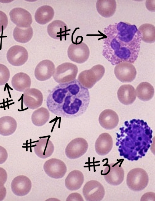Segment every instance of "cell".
Wrapping results in <instances>:
<instances>
[{"instance_id":"cell-23","label":"cell","mask_w":155,"mask_h":201,"mask_svg":"<svg viewBox=\"0 0 155 201\" xmlns=\"http://www.w3.org/2000/svg\"><path fill=\"white\" fill-rule=\"evenodd\" d=\"M12 85L17 91L24 92L30 88L31 84V79L26 73L20 72L15 75L12 78Z\"/></svg>"},{"instance_id":"cell-34","label":"cell","mask_w":155,"mask_h":201,"mask_svg":"<svg viewBox=\"0 0 155 201\" xmlns=\"http://www.w3.org/2000/svg\"><path fill=\"white\" fill-rule=\"evenodd\" d=\"M8 157L6 150L3 147L0 146V164L4 163Z\"/></svg>"},{"instance_id":"cell-30","label":"cell","mask_w":155,"mask_h":201,"mask_svg":"<svg viewBox=\"0 0 155 201\" xmlns=\"http://www.w3.org/2000/svg\"><path fill=\"white\" fill-rule=\"evenodd\" d=\"M141 40L147 43H152L155 41V27L151 24L145 23L139 28Z\"/></svg>"},{"instance_id":"cell-35","label":"cell","mask_w":155,"mask_h":201,"mask_svg":"<svg viewBox=\"0 0 155 201\" xmlns=\"http://www.w3.org/2000/svg\"><path fill=\"white\" fill-rule=\"evenodd\" d=\"M6 194V189L4 186L0 188V201H2L4 199Z\"/></svg>"},{"instance_id":"cell-7","label":"cell","mask_w":155,"mask_h":201,"mask_svg":"<svg viewBox=\"0 0 155 201\" xmlns=\"http://www.w3.org/2000/svg\"><path fill=\"white\" fill-rule=\"evenodd\" d=\"M102 174L106 181L111 185L117 186L120 184L124 179V170L116 163L107 164Z\"/></svg>"},{"instance_id":"cell-15","label":"cell","mask_w":155,"mask_h":201,"mask_svg":"<svg viewBox=\"0 0 155 201\" xmlns=\"http://www.w3.org/2000/svg\"><path fill=\"white\" fill-rule=\"evenodd\" d=\"M12 190L16 195L23 196L27 194L31 188V182L27 177L20 175L15 177L11 184Z\"/></svg>"},{"instance_id":"cell-22","label":"cell","mask_w":155,"mask_h":201,"mask_svg":"<svg viewBox=\"0 0 155 201\" xmlns=\"http://www.w3.org/2000/svg\"><path fill=\"white\" fill-rule=\"evenodd\" d=\"M84 180L82 173L80 170H74L68 175L65 180V185L69 190H76L81 187Z\"/></svg>"},{"instance_id":"cell-33","label":"cell","mask_w":155,"mask_h":201,"mask_svg":"<svg viewBox=\"0 0 155 201\" xmlns=\"http://www.w3.org/2000/svg\"><path fill=\"white\" fill-rule=\"evenodd\" d=\"M7 179V174L6 170L3 168L0 167V188L4 185Z\"/></svg>"},{"instance_id":"cell-25","label":"cell","mask_w":155,"mask_h":201,"mask_svg":"<svg viewBox=\"0 0 155 201\" xmlns=\"http://www.w3.org/2000/svg\"><path fill=\"white\" fill-rule=\"evenodd\" d=\"M54 13V10L51 6L43 5L36 11L35 15V19L38 24H45L52 19Z\"/></svg>"},{"instance_id":"cell-11","label":"cell","mask_w":155,"mask_h":201,"mask_svg":"<svg viewBox=\"0 0 155 201\" xmlns=\"http://www.w3.org/2000/svg\"><path fill=\"white\" fill-rule=\"evenodd\" d=\"M114 73L117 79L121 82L129 83L135 79L137 71L132 63L122 62L116 65Z\"/></svg>"},{"instance_id":"cell-6","label":"cell","mask_w":155,"mask_h":201,"mask_svg":"<svg viewBox=\"0 0 155 201\" xmlns=\"http://www.w3.org/2000/svg\"><path fill=\"white\" fill-rule=\"evenodd\" d=\"M85 199L88 201H99L103 198L105 190L102 185L98 181L91 180L85 184L82 190Z\"/></svg>"},{"instance_id":"cell-2","label":"cell","mask_w":155,"mask_h":201,"mask_svg":"<svg viewBox=\"0 0 155 201\" xmlns=\"http://www.w3.org/2000/svg\"><path fill=\"white\" fill-rule=\"evenodd\" d=\"M90 102L88 89L76 79L60 83L49 93L46 105L49 111L64 118L80 116L87 110Z\"/></svg>"},{"instance_id":"cell-12","label":"cell","mask_w":155,"mask_h":201,"mask_svg":"<svg viewBox=\"0 0 155 201\" xmlns=\"http://www.w3.org/2000/svg\"><path fill=\"white\" fill-rule=\"evenodd\" d=\"M28 57L27 50L24 47L18 45L11 47L6 55L8 62L15 66H19L24 64L27 61Z\"/></svg>"},{"instance_id":"cell-13","label":"cell","mask_w":155,"mask_h":201,"mask_svg":"<svg viewBox=\"0 0 155 201\" xmlns=\"http://www.w3.org/2000/svg\"><path fill=\"white\" fill-rule=\"evenodd\" d=\"M9 14L11 21L19 27L28 28L30 26L32 23L31 14L23 8H14L10 11Z\"/></svg>"},{"instance_id":"cell-10","label":"cell","mask_w":155,"mask_h":201,"mask_svg":"<svg viewBox=\"0 0 155 201\" xmlns=\"http://www.w3.org/2000/svg\"><path fill=\"white\" fill-rule=\"evenodd\" d=\"M43 168L48 176L56 179L63 177L67 170L65 164L56 158H51L47 160L44 164Z\"/></svg>"},{"instance_id":"cell-14","label":"cell","mask_w":155,"mask_h":201,"mask_svg":"<svg viewBox=\"0 0 155 201\" xmlns=\"http://www.w3.org/2000/svg\"><path fill=\"white\" fill-rule=\"evenodd\" d=\"M43 97L41 92L35 88H29L24 92L23 102L26 107L32 109L41 106L43 102Z\"/></svg>"},{"instance_id":"cell-32","label":"cell","mask_w":155,"mask_h":201,"mask_svg":"<svg viewBox=\"0 0 155 201\" xmlns=\"http://www.w3.org/2000/svg\"><path fill=\"white\" fill-rule=\"evenodd\" d=\"M8 20L6 14L2 11H0V32L4 31L7 27Z\"/></svg>"},{"instance_id":"cell-1","label":"cell","mask_w":155,"mask_h":201,"mask_svg":"<svg viewBox=\"0 0 155 201\" xmlns=\"http://www.w3.org/2000/svg\"><path fill=\"white\" fill-rule=\"evenodd\" d=\"M103 33L102 55L112 65L135 62L141 41V34L135 25L120 21L109 25Z\"/></svg>"},{"instance_id":"cell-16","label":"cell","mask_w":155,"mask_h":201,"mask_svg":"<svg viewBox=\"0 0 155 201\" xmlns=\"http://www.w3.org/2000/svg\"><path fill=\"white\" fill-rule=\"evenodd\" d=\"M55 70L54 65L52 61L44 60L40 62L36 67L35 76L39 81H45L51 78Z\"/></svg>"},{"instance_id":"cell-18","label":"cell","mask_w":155,"mask_h":201,"mask_svg":"<svg viewBox=\"0 0 155 201\" xmlns=\"http://www.w3.org/2000/svg\"><path fill=\"white\" fill-rule=\"evenodd\" d=\"M100 125L107 130H111L115 128L119 122V118L117 113L110 109L103 111L99 117Z\"/></svg>"},{"instance_id":"cell-17","label":"cell","mask_w":155,"mask_h":201,"mask_svg":"<svg viewBox=\"0 0 155 201\" xmlns=\"http://www.w3.org/2000/svg\"><path fill=\"white\" fill-rule=\"evenodd\" d=\"M54 149L53 143L48 138H42L39 139L35 143L34 151L38 157L45 159L52 155Z\"/></svg>"},{"instance_id":"cell-21","label":"cell","mask_w":155,"mask_h":201,"mask_svg":"<svg viewBox=\"0 0 155 201\" xmlns=\"http://www.w3.org/2000/svg\"><path fill=\"white\" fill-rule=\"evenodd\" d=\"M117 96L120 102L126 105L132 104L137 96L135 88L130 84L121 86L118 90Z\"/></svg>"},{"instance_id":"cell-29","label":"cell","mask_w":155,"mask_h":201,"mask_svg":"<svg viewBox=\"0 0 155 201\" xmlns=\"http://www.w3.org/2000/svg\"><path fill=\"white\" fill-rule=\"evenodd\" d=\"M13 37L17 42L25 43L28 42L33 35V30L30 26L26 28H20L16 26L13 31Z\"/></svg>"},{"instance_id":"cell-3","label":"cell","mask_w":155,"mask_h":201,"mask_svg":"<svg viewBox=\"0 0 155 201\" xmlns=\"http://www.w3.org/2000/svg\"><path fill=\"white\" fill-rule=\"evenodd\" d=\"M148 182V174L142 168L133 169L127 173V184L129 188L133 191H138L143 190L147 186Z\"/></svg>"},{"instance_id":"cell-31","label":"cell","mask_w":155,"mask_h":201,"mask_svg":"<svg viewBox=\"0 0 155 201\" xmlns=\"http://www.w3.org/2000/svg\"><path fill=\"white\" fill-rule=\"evenodd\" d=\"M10 76V71L7 67L0 63V86L5 85L8 81Z\"/></svg>"},{"instance_id":"cell-9","label":"cell","mask_w":155,"mask_h":201,"mask_svg":"<svg viewBox=\"0 0 155 201\" xmlns=\"http://www.w3.org/2000/svg\"><path fill=\"white\" fill-rule=\"evenodd\" d=\"M88 145L87 141L82 138H77L71 140L65 149V154L70 159L78 158L87 152Z\"/></svg>"},{"instance_id":"cell-26","label":"cell","mask_w":155,"mask_h":201,"mask_svg":"<svg viewBox=\"0 0 155 201\" xmlns=\"http://www.w3.org/2000/svg\"><path fill=\"white\" fill-rule=\"evenodd\" d=\"M17 127V122L12 117L6 116L0 118V134L7 136L13 134Z\"/></svg>"},{"instance_id":"cell-4","label":"cell","mask_w":155,"mask_h":201,"mask_svg":"<svg viewBox=\"0 0 155 201\" xmlns=\"http://www.w3.org/2000/svg\"><path fill=\"white\" fill-rule=\"evenodd\" d=\"M105 72L104 66L97 64L91 69L82 71L79 74L78 80L84 87L91 89L103 77Z\"/></svg>"},{"instance_id":"cell-19","label":"cell","mask_w":155,"mask_h":201,"mask_svg":"<svg viewBox=\"0 0 155 201\" xmlns=\"http://www.w3.org/2000/svg\"><path fill=\"white\" fill-rule=\"evenodd\" d=\"M113 144L112 138L109 134L102 133L95 142V148L96 152L100 155H106L111 150Z\"/></svg>"},{"instance_id":"cell-27","label":"cell","mask_w":155,"mask_h":201,"mask_svg":"<svg viewBox=\"0 0 155 201\" xmlns=\"http://www.w3.org/2000/svg\"><path fill=\"white\" fill-rule=\"evenodd\" d=\"M136 94L140 100L147 101L153 97L154 90L153 86L149 83L143 82L140 83L136 89Z\"/></svg>"},{"instance_id":"cell-20","label":"cell","mask_w":155,"mask_h":201,"mask_svg":"<svg viewBox=\"0 0 155 201\" xmlns=\"http://www.w3.org/2000/svg\"><path fill=\"white\" fill-rule=\"evenodd\" d=\"M47 29L49 36L55 39H63L69 31L66 24L59 20L54 21L50 23Z\"/></svg>"},{"instance_id":"cell-24","label":"cell","mask_w":155,"mask_h":201,"mask_svg":"<svg viewBox=\"0 0 155 201\" xmlns=\"http://www.w3.org/2000/svg\"><path fill=\"white\" fill-rule=\"evenodd\" d=\"M116 2L114 0H98L96 3L98 13L106 18L112 16L116 11Z\"/></svg>"},{"instance_id":"cell-5","label":"cell","mask_w":155,"mask_h":201,"mask_svg":"<svg viewBox=\"0 0 155 201\" xmlns=\"http://www.w3.org/2000/svg\"><path fill=\"white\" fill-rule=\"evenodd\" d=\"M78 72V68L76 65L70 63H64L56 67L53 76L57 83H65L74 80Z\"/></svg>"},{"instance_id":"cell-8","label":"cell","mask_w":155,"mask_h":201,"mask_svg":"<svg viewBox=\"0 0 155 201\" xmlns=\"http://www.w3.org/2000/svg\"><path fill=\"white\" fill-rule=\"evenodd\" d=\"M68 55L72 61L82 63L86 61L90 55L89 48L84 43H72L68 50Z\"/></svg>"},{"instance_id":"cell-28","label":"cell","mask_w":155,"mask_h":201,"mask_svg":"<svg viewBox=\"0 0 155 201\" xmlns=\"http://www.w3.org/2000/svg\"><path fill=\"white\" fill-rule=\"evenodd\" d=\"M50 117L48 110L45 108L41 107L33 112L31 119L34 125L40 127L45 125L49 120Z\"/></svg>"}]
</instances>
